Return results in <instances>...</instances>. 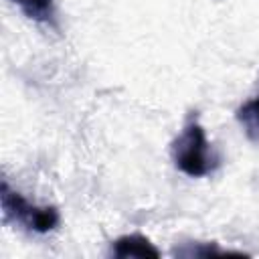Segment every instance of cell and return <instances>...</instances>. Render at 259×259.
Listing matches in <instances>:
<instances>
[{
    "label": "cell",
    "mask_w": 259,
    "mask_h": 259,
    "mask_svg": "<svg viewBox=\"0 0 259 259\" xmlns=\"http://www.w3.org/2000/svg\"><path fill=\"white\" fill-rule=\"evenodd\" d=\"M0 198H2L4 217L10 219V221H14V223L24 225L26 229H30L34 233H49L61 221L59 210L55 206H36V204H30L20 192L12 190L6 180H2Z\"/></svg>",
    "instance_id": "cell-2"
},
{
    "label": "cell",
    "mask_w": 259,
    "mask_h": 259,
    "mask_svg": "<svg viewBox=\"0 0 259 259\" xmlns=\"http://www.w3.org/2000/svg\"><path fill=\"white\" fill-rule=\"evenodd\" d=\"M111 253L119 259H127V257H160V251L150 243V239L142 237V235H123L119 239L113 241Z\"/></svg>",
    "instance_id": "cell-3"
},
{
    "label": "cell",
    "mask_w": 259,
    "mask_h": 259,
    "mask_svg": "<svg viewBox=\"0 0 259 259\" xmlns=\"http://www.w3.org/2000/svg\"><path fill=\"white\" fill-rule=\"evenodd\" d=\"M235 117L241 123V127L247 134V138L259 144V95L249 99V101H245L237 109Z\"/></svg>",
    "instance_id": "cell-4"
},
{
    "label": "cell",
    "mask_w": 259,
    "mask_h": 259,
    "mask_svg": "<svg viewBox=\"0 0 259 259\" xmlns=\"http://www.w3.org/2000/svg\"><path fill=\"white\" fill-rule=\"evenodd\" d=\"M12 2L32 20H49L53 16L55 0H12Z\"/></svg>",
    "instance_id": "cell-5"
},
{
    "label": "cell",
    "mask_w": 259,
    "mask_h": 259,
    "mask_svg": "<svg viewBox=\"0 0 259 259\" xmlns=\"http://www.w3.org/2000/svg\"><path fill=\"white\" fill-rule=\"evenodd\" d=\"M174 164L180 172L192 178L206 176L214 170L217 158L210 152L206 134L198 121H190L172 144Z\"/></svg>",
    "instance_id": "cell-1"
}]
</instances>
